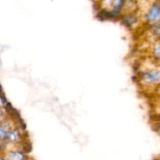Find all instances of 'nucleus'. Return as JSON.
<instances>
[{
    "label": "nucleus",
    "mask_w": 160,
    "mask_h": 160,
    "mask_svg": "<svg viewBox=\"0 0 160 160\" xmlns=\"http://www.w3.org/2000/svg\"><path fill=\"white\" fill-rule=\"evenodd\" d=\"M0 141H1V140H0Z\"/></svg>",
    "instance_id": "12"
},
{
    "label": "nucleus",
    "mask_w": 160,
    "mask_h": 160,
    "mask_svg": "<svg viewBox=\"0 0 160 160\" xmlns=\"http://www.w3.org/2000/svg\"><path fill=\"white\" fill-rule=\"evenodd\" d=\"M7 130L4 128L3 127L0 126V140H4L5 139L6 136H7Z\"/></svg>",
    "instance_id": "6"
},
{
    "label": "nucleus",
    "mask_w": 160,
    "mask_h": 160,
    "mask_svg": "<svg viewBox=\"0 0 160 160\" xmlns=\"http://www.w3.org/2000/svg\"><path fill=\"white\" fill-rule=\"evenodd\" d=\"M143 81L148 84L160 83V69L153 68L144 72L142 75Z\"/></svg>",
    "instance_id": "2"
},
{
    "label": "nucleus",
    "mask_w": 160,
    "mask_h": 160,
    "mask_svg": "<svg viewBox=\"0 0 160 160\" xmlns=\"http://www.w3.org/2000/svg\"><path fill=\"white\" fill-rule=\"evenodd\" d=\"M125 21H126V23H127V24L131 25V24H134L135 21H136V19H135V18H133V16H130V15H129V16L126 17Z\"/></svg>",
    "instance_id": "7"
},
{
    "label": "nucleus",
    "mask_w": 160,
    "mask_h": 160,
    "mask_svg": "<svg viewBox=\"0 0 160 160\" xmlns=\"http://www.w3.org/2000/svg\"><path fill=\"white\" fill-rule=\"evenodd\" d=\"M6 100L4 99V98H2V96H0V108L3 107L5 105Z\"/></svg>",
    "instance_id": "9"
},
{
    "label": "nucleus",
    "mask_w": 160,
    "mask_h": 160,
    "mask_svg": "<svg viewBox=\"0 0 160 160\" xmlns=\"http://www.w3.org/2000/svg\"><path fill=\"white\" fill-rule=\"evenodd\" d=\"M8 158L11 160H25V155L23 152L21 151H12L9 153Z\"/></svg>",
    "instance_id": "4"
},
{
    "label": "nucleus",
    "mask_w": 160,
    "mask_h": 160,
    "mask_svg": "<svg viewBox=\"0 0 160 160\" xmlns=\"http://www.w3.org/2000/svg\"><path fill=\"white\" fill-rule=\"evenodd\" d=\"M159 2H160V0H159Z\"/></svg>",
    "instance_id": "11"
},
{
    "label": "nucleus",
    "mask_w": 160,
    "mask_h": 160,
    "mask_svg": "<svg viewBox=\"0 0 160 160\" xmlns=\"http://www.w3.org/2000/svg\"><path fill=\"white\" fill-rule=\"evenodd\" d=\"M153 53L154 56H155V58H158V59H160V45L156 46V47L154 48Z\"/></svg>",
    "instance_id": "8"
},
{
    "label": "nucleus",
    "mask_w": 160,
    "mask_h": 160,
    "mask_svg": "<svg viewBox=\"0 0 160 160\" xmlns=\"http://www.w3.org/2000/svg\"><path fill=\"white\" fill-rule=\"evenodd\" d=\"M3 112L2 111H0V120H2V118H3Z\"/></svg>",
    "instance_id": "10"
},
{
    "label": "nucleus",
    "mask_w": 160,
    "mask_h": 160,
    "mask_svg": "<svg viewBox=\"0 0 160 160\" xmlns=\"http://www.w3.org/2000/svg\"><path fill=\"white\" fill-rule=\"evenodd\" d=\"M145 19L148 22H157L160 21V2L159 0L152 4L146 13Z\"/></svg>",
    "instance_id": "1"
},
{
    "label": "nucleus",
    "mask_w": 160,
    "mask_h": 160,
    "mask_svg": "<svg viewBox=\"0 0 160 160\" xmlns=\"http://www.w3.org/2000/svg\"><path fill=\"white\" fill-rule=\"evenodd\" d=\"M153 32L154 34L157 37H160V21L155 22V24L153 25Z\"/></svg>",
    "instance_id": "5"
},
{
    "label": "nucleus",
    "mask_w": 160,
    "mask_h": 160,
    "mask_svg": "<svg viewBox=\"0 0 160 160\" xmlns=\"http://www.w3.org/2000/svg\"><path fill=\"white\" fill-rule=\"evenodd\" d=\"M21 136L20 134L19 131L17 130H10L7 132V136H6L5 139L6 141H9V142H12V143H16L18 142L21 139Z\"/></svg>",
    "instance_id": "3"
}]
</instances>
